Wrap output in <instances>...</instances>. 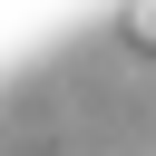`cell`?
<instances>
[{"label": "cell", "mask_w": 156, "mask_h": 156, "mask_svg": "<svg viewBox=\"0 0 156 156\" xmlns=\"http://www.w3.org/2000/svg\"><path fill=\"white\" fill-rule=\"evenodd\" d=\"M127 39H136V49H156V0H127Z\"/></svg>", "instance_id": "cell-1"}]
</instances>
